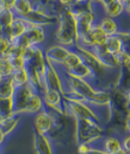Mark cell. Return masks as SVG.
<instances>
[{
	"label": "cell",
	"mask_w": 130,
	"mask_h": 154,
	"mask_svg": "<svg viewBox=\"0 0 130 154\" xmlns=\"http://www.w3.org/2000/svg\"><path fill=\"white\" fill-rule=\"evenodd\" d=\"M16 0H0V12L6 10H12Z\"/></svg>",
	"instance_id": "31"
},
{
	"label": "cell",
	"mask_w": 130,
	"mask_h": 154,
	"mask_svg": "<svg viewBox=\"0 0 130 154\" xmlns=\"http://www.w3.org/2000/svg\"><path fill=\"white\" fill-rule=\"evenodd\" d=\"M6 140H7V136L4 134V131L0 129V148H2V146H4V143L6 142Z\"/></svg>",
	"instance_id": "36"
},
{
	"label": "cell",
	"mask_w": 130,
	"mask_h": 154,
	"mask_svg": "<svg viewBox=\"0 0 130 154\" xmlns=\"http://www.w3.org/2000/svg\"><path fill=\"white\" fill-rule=\"evenodd\" d=\"M0 154H1V152H0Z\"/></svg>",
	"instance_id": "43"
},
{
	"label": "cell",
	"mask_w": 130,
	"mask_h": 154,
	"mask_svg": "<svg viewBox=\"0 0 130 154\" xmlns=\"http://www.w3.org/2000/svg\"><path fill=\"white\" fill-rule=\"evenodd\" d=\"M45 84L47 87L57 90L61 93L65 92V80L62 73L59 71V68L50 62L47 61V69H45Z\"/></svg>",
	"instance_id": "7"
},
{
	"label": "cell",
	"mask_w": 130,
	"mask_h": 154,
	"mask_svg": "<svg viewBox=\"0 0 130 154\" xmlns=\"http://www.w3.org/2000/svg\"><path fill=\"white\" fill-rule=\"evenodd\" d=\"M93 146L99 147L107 154H113L117 151L122 149V135L118 134H110L104 135L99 141H97Z\"/></svg>",
	"instance_id": "10"
},
{
	"label": "cell",
	"mask_w": 130,
	"mask_h": 154,
	"mask_svg": "<svg viewBox=\"0 0 130 154\" xmlns=\"http://www.w3.org/2000/svg\"><path fill=\"white\" fill-rule=\"evenodd\" d=\"M44 109H45V105H44L42 94L37 93V92H34L31 94L30 99H29L28 108H26V114L34 116L36 114H38V112H41Z\"/></svg>",
	"instance_id": "20"
},
{
	"label": "cell",
	"mask_w": 130,
	"mask_h": 154,
	"mask_svg": "<svg viewBox=\"0 0 130 154\" xmlns=\"http://www.w3.org/2000/svg\"><path fill=\"white\" fill-rule=\"evenodd\" d=\"M68 75L74 78H78V79H83V80H86L88 82H91L94 87H95V78L93 72L91 71V68L87 66L86 63L81 62L80 65H78L74 69H72L69 73H67Z\"/></svg>",
	"instance_id": "17"
},
{
	"label": "cell",
	"mask_w": 130,
	"mask_h": 154,
	"mask_svg": "<svg viewBox=\"0 0 130 154\" xmlns=\"http://www.w3.org/2000/svg\"><path fill=\"white\" fill-rule=\"evenodd\" d=\"M122 148L130 154V133H125L122 135Z\"/></svg>",
	"instance_id": "30"
},
{
	"label": "cell",
	"mask_w": 130,
	"mask_h": 154,
	"mask_svg": "<svg viewBox=\"0 0 130 154\" xmlns=\"http://www.w3.org/2000/svg\"><path fill=\"white\" fill-rule=\"evenodd\" d=\"M112 0H101V4H106V2H110Z\"/></svg>",
	"instance_id": "41"
},
{
	"label": "cell",
	"mask_w": 130,
	"mask_h": 154,
	"mask_svg": "<svg viewBox=\"0 0 130 154\" xmlns=\"http://www.w3.org/2000/svg\"><path fill=\"white\" fill-rule=\"evenodd\" d=\"M35 8V4L32 0H16L12 11L16 14V17L26 18Z\"/></svg>",
	"instance_id": "18"
},
{
	"label": "cell",
	"mask_w": 130,
	"mask_h": 154,
	"mask_svg": "<svg viewBox=\"0 0 130 154\" xmlns=\"http://www.w3.org/2000/svg\"><path fill=\"white\" fill-rule=\"evenodd\" d=\"M57 44L69 49H74L78 43V25L74 13L66 8L57 16V25L54 31Z\"/></svg>",
	"instance_id": "1"
},
{
	"label": "cell",
	"mask_w": 130,
	"mask_h": 154,
	"mask_svg": "<svg viewBox=\"0 0 130 154\" xmlns=\"http://www.w3.org/2000/svg\"><path fill=\"white\" fill-rule=\"evenodd\" d=\"M16 91L11 78H1L0 80V98H12Z\"/></svg>",
	"instance_id": "23"
},
{
	"label": "cell",
	"mask_w": 130,
	"mask_h": 154,
	"mask_svg": "<svg viewBox=\"0 0 130 154\" xmlns=\"http://www.w3.org/2000/svg\"><path fill=\"white\" fill-rule=\"evenodd\" d=\"M97 24L100 26V29L106 34V36H112V35H118L122 29L118 23V19L107 17V16H101L97 19Z\"/></svg>",
	"instance_id": "14"
},
{
	"label": "cell",
	"mask_w": 130,
	"mask_h": 154,
	"mask_svg": "<svg viewBox=\"0 0 130 154\" xmlns=\"http://www.w3.org/2000/svg\"><path fill=\"white\" fill-rule=\"evenodd\" d=\"M116 57L118 60V63H119L121 68L122 67H130V56L128 54H125L124 51H121L116 55Z\"/></svg>",
	"instance_id": "29"
},
{
	"label": "cell",
	"mask_w": 130,
	"mask_h": 154,
	"mask_svg": "<svg viewBox=\"0 0 130 154\" xmlns=\"http://www.w3.org/2000/svg\"><path fill=\"white\" fill-rule=\"evenodd\" d=\"M53 1H56L57 4H60L61 6H63L66 8H71L75 4H78V0H53Z\"/></svg>",
	"instance_id": "33"
},
{
	"label": "cell",
	"mask_w": 130,
	"mask_h": 154,
	"mask_svg": "<svg viewBox=\"0 0 130 154\" xmlns=\"http://www.w3.org/2000/svg\"><path fill=\"white\" fill-rule=\"evenodd\" d=\"M77 25H78V38L88 35L92 26L97 23V16L91 11L86 10L75 16Z\"/></svg>",
	"instance_id": "9"
},
{
	"label": "cell",
	"mask_w": 130,
	"mask_h": 154,
	"mask_svg": "<svg viewBox=\"0 0 130 154\" xmlns=\"http://www.w3.org/2000/svg\"><path fill=\"white\" fill-rule=\"evenodd\" d=\"M88 35H89V38H91V42H92V47L104 44L105 41H106V37H107L106 34L100 29V26L97 23L92 26V29L89 30V34Z\"/></svg>",
	"instance_id": "22"
},
{
	"label": "cell",
	"mask_w": 130,
	"mask_h": 154,
	"mask_svg": "<svg viewBox=\"0 0 130 154\" xmlns=\"http://www.w3.org/2000/svg\"><path fill=\"white\" fill-rule=\"evenodd\" d=\"M42 98H43L45 109H48L49 111L56 112V114L66 115V110H65L66 100H65L63 93H61L57 90L47 87L42 92Z\"/></svg>",
	"instance_id": "5"
},
{
	"label": "cell",
	"mask_w": 130,
	"mask_h": 154,
	"mask_svg": "<svg viewBox=\"0 0 130 154\" xmlns=\"http://www.w3.org/2000/svg\"><path fill=\"white\" fill-rule=\"evenodd\" d=\"M11 47V41L5 36H0V57H7Z\"/></svg>",
	"instance_id": "28"
},
{
	"label": "cell",
	"mask_w": 130,
	"mask_h": 154,
	"mask_svg": "<svg viewBox=\"0 0 130 154\" xmlns=\"http://www.w3.org/2000/svg\"><path fill=\"white\" fill-rule=\"evenodd\" d=\"M74 139L78 143L94 145L105 135V125L89 121V119H74Z\"/></svg>",
	"instance_id": "2"
},
{
	"label": "cell",
	"mask_w": 130,
	"mask_h": 154,
	"mask_svg": "<svg viewBox=\"0 0 130 154\" xmlns=\"http://www.w3.org/2000/svg\"><path fill=\"white\" fill-rule=\"evenodd\" d=\"M55 146L48 135L34 131V149L36 154H56Z\"/></svg>",
	"instance_id": "12"
},
{
	"label": "cell",
	"mask_w": 130,
	"mask_h": 154,
	"mask_svg": "<svg viewBox=\"0 0 130 154\" xmlns=\"http://www.w3.org/2000/svg\"><path fill=\"white\" fill-rule=\"evenodd\" d=\"M113 154H127V152H125V151H124V149L122 148V149H119V151H117L116 153H113Z\"/></svg>",
	"instance_id": "39"
},
{
	"label": "cell",
	"mask_w": 130,
	"mask_h": 154,
	"mask_svg": "<svg viewBox=\"0 0 130 154\" xmlns=\"http://www.w3.org/2000/svg\"><path fill=\"white\" fill-rule=\"evenodd\" d=\"M118 35L122 39V51L130 56V30H122Z\"/></svg>",
	"instance_id": "26"
},
{
	"label": "cell",
	"mask_w": 130,
	"mask_h": 154,
	"mask_svg": "<svg viewBox=\"0 0 130 154\" xmlns=\"http://www.w3.org/2000/svg\"><path fill=\"white\" fill-rule=\"evenodd\" d=\"M65 110H66V115L68 117L74 118V119H89V121H94V122H98V123L105 125L99 110L94 109L92 105H89L86 102L66 100Z\"/></svg>",
	"instance_id": "3"
},
{
	"label": "cell",
	"mask_w": 130,
	"mask_h": 154,
	"mask_svg": "<svg viewBox=\"0 0 130 154\" xmlns=\"http://www.w3.org/2000/svg\"><path fill=\"white\" fill-rule=\"evenodd\" d=\"M32 124H34V131L49 135L55 127L56 122V112L49 111L48 109H44L41 112L32 116Z\"/></svg>",
	"instance_id": "4"
},
{
	"label": "cell",
	"mask_w": 130,
	"mask_h": 154,
	"mask_svg": "<svg viewBox=\"0 0 130 154\" xmlns=\"http://www.w3.org/2000/svg\"><path fill=\"white\" fill-rule=\"evenodd\" d=\"M10 78H11V80H12V82H13V85L16 87H22V86L29 85V81H30L29 73H28L26 68L13 71Z\"/></svg>",
	"instance_id": "21"
},
{
	"label": "cell",
	"mask_w": 130,
	"mask_h": 154,
	"mask_svg": "<svg viewBox=\"0 0 130 154\" xmlns=\"http://www.w3.org/2000/svg\"><path fill=\"white\" fill-rule=\"evenodd\" d=\"M87 154H107L106 152H104L103 149H100L99 147H95V146H92L91 151L88 152Z\"/></svg>",
	"instance_id": "34"
},
{
	"label": "cell",
	"mask_w": 130,
	"mask_h": 154,
	"mask_svg": "<svg viewBox=\"0 0 130 154\" xmlns=\"http://www.w3.org/2000/svg\"><path fill=\"white\" fill-rule=\"evenodd\" d=\"M20 119H22V115H17V114L0 118V129L8 137L10 135H12L16 131V129L18 128V125L20 123Z\"/></svg>",
	"instance_id": "16"
},
{
	"label": "cell",
	"mask_w": 130,
	"mask_h": 154,
	"mask_svg": "<svg viewBox=\"0 0 130 154\" xmlns=\"http://www.w3.org/2000/svg\"><path fill=\"white\" fill-rule=\"evenodd\" d=\"M118 1H119L124 7H127L128 5H130V0H118Z\"/></svg>",
	"instance_id": "38"
},
{
	"label": "cell",
	"mask_w": 130,
	"mask_h": 154,
	"mask_svg": "<svg viewBox=\"0 0 130 154\" xmlns=\"http://www.w3.org/2000/svg\"><path fill=\"white\" fill-rule=\"evenodd\" d=\"M12 72H13V68L11 66V62H10L8 57H0V77H11Z\"/></svg>",
	"instance_id": "25"
},
{
	"label": "cell",
	"mask_w": 130,
	"mask_h": 154,
	"mask_svg": "<svg viewBox=\"0 0 130 154\" xmlns=\"http://www.w3.org/2000/svg\"><path fill=\"white\" fill-rule=\"evenodd\" d=\"M105 47L107 49L109 53L117 55L118 53L122 51V39L119 37V35H112V36H107L105 41Z\"/></svg>",
	"instance_id": "24"
},
{
	"label": "cell",
	"mask_w": 130,
	"mask_h": 154,
	"mask_svg": "<svg viewBox=\"0 0 130 154\" xmlns=\"http://www.w3.org/2000/svg\"><path fill=\"white\" fill-rule=\"evenodd\" d=\"M29 28H30V23H29L28 19L20 18V17H16L14 20L12 22V24L8 28L5 29L4 36L6 38H8L10 41H13V39L25 35Z\"/></svg>",
	"instance_id": "11"
},
{
	"label": "cell",
	"mask_w": 130,
	"mask_h": 154,
	"mask_svg": "<svg viewBox=\"0 0 130 154\" xmlns=\"http://www.w3.org/2000/svg\"><path fill=\"white\" fill-rule=\"evenodd\" d=\"M69 48H66L63 45H60L57 43L49 45L47 48H44V54H45V59L48 62H50L51 65L60 67L62 65V62L65 61L66 56L69 53Z\"/></svg>",
	"instance_id": "8"
},
{
	"label": "cell",
	"mask_w": 130,
	"mask_h": 154,
	"mask_svg": "<svg viewBox=\"0 0 130 154\" xmlns=\"http://www.w3.org/2000/svg\"><path fill=\"white\" fill-rule=\"evenodd\" d=\"M25 36L28 37V39H29V42H30L31 45H40V47H43L44 43L47 42V37H48L47 28L41 26V25L30 24V28L28 29Z\"/></svg>",
	"instance_id": "13"
},
{
	"label": "cell",
	"mask_w": 130,
	"mask_h": 154,
	"mask_svg": "<svg viewBox=\"0 0 130 154\" xmlns=\"http://www.w3.org/2000/svg\"><path fill=\"white\" fill-rule=\"evenodd\" d=\"M125 93V98H127V102H128V105H129V109H130V88H128L127 91H124Z\"/></svg>",
	"instance_id": "37"
},
{
	"label": "cell",
	"mask_w": 130,
	"mask_h": 154,
	"mask_svg": "<svg viewBox=\"0 0 130 154\" xmlns=\"http://www.w3.org/2000/svg\"><path fill=\"white\" fill-rule=\"evenodd\" d=\"M8 60H10V62H11V66H12L13 71L25 68V66H26V61H25L24 56H14V57H8Z\"/></svg>",
	"instance_id": "27"
},
{
	"label": "cell",
	"mask_w": 130,
	"mask_h": 154,
	"mask_svg": "<svg viewBox=\"0 0 130 154\" xmlns=\"http://www.w3.org/2000/svg\"><path fill=\"white\" fill-rule=\"evenodd\" d=\"M0 152H1V148H0Z\"/></svg>",
	"instance_id": "42"
},
{
	"label": "cell",
	"mask_w": 130,
	"mask_h": 154,
	"mask_svg": "<svg viewBox=\"0 0 130 154\" xmlns=\"http://www.w3.org/2000/svg\"><path fill=\"white\" fill-rule=\"evenodd\" d=\"M34 92L35 91L32 90V87L30 85H25V86H22V87H16L14 94L12 97L14 114L26 115L28 103H29V99H30V97Z\"/></svg>",
	"instance_id": "6"
},
{
	"label": "cell",
	"mask_w": 130,
	"mask_h": 154,
	"mask_svg": "<svg viewBox=\"0 0 130 154\" xmlns=\"http://www.w3.org/2000/svg\"><path fill=\"white\" fill-rule=\"evenodd\" d=\"M93 145H88V143H78L77 145V152L78 154H87Z\"/></svg>",
	"instance_id": "32"
},
{
	"label": "cell",
	"mask_w": 130,
	"mask_h": 154,
	"mask_svg": "<svg viewBox=\"0 0 130 154\" xmlns=\"http://www.w3.org/2000/svg\"><path fill=\"white\" fill-rule=\"evenodd\" d=\"M91 2H94V4H100L101 2V0H89Z\"/></svg>",
	"instance_id": "40"
},
{
	"label": "cell",
	"mask_w": 130,
	"mask_h": 154,
	"mask_svg": "<svg viewBox=\"0 0 130 154\" xmlns=\"http://www.w3.org/2000/svg\"><path fill=\"white\" fill-rule=\"evenodd\" d=\"M81 62H83V59H81L80 54H79L75 49H71L69 53H68V55L66 56L65 61L62 62V65H61L60 67H57V68H59V71H60L61 73L67 74V73H69L72 69H74L78 65H80Z\"/></svg>",
	"instance_id": "15"
},
{
	"label": "cell",
	"mask_w": 130,
	"mask_h": 154,
	"mask_svg": "<svg viewBox=\"0 0 130 154\" xmlns=\"http://www.w3.org/2000/svg\"><path fill=\"white\" fill-rule=\"evenodd\" d=\"M124 131L125 133H130V112L129 115L127 116V118H125V123H124ZM124 133V134H125Z\"/></svg>",
	"instance_id": "35"
},
{
	"label": "cell",
	"mask_w": 130,
	"mask_h": 154,
	"mask_svg": "<svg viewBox=\"0 0 130 154\" xmlns=\"http://www.w3.org/2000/svg\"><path fill=\"white\" fill-rule=\"evenodd\" d=\"M103 12L104 16L118 19L124 14V6L118 0H112L110 2L103 4Z\"/></svg>",
	"instance_id": "19"
}]
</instances>
